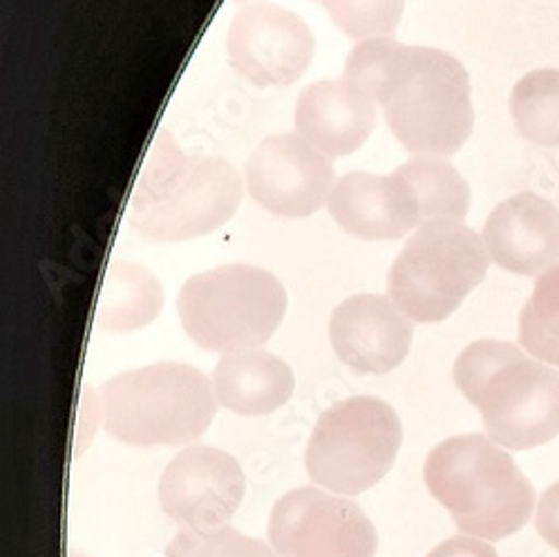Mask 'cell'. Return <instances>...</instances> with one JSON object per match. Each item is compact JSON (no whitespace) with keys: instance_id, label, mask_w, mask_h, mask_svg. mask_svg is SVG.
I'll list each match as a JSON object with an SVG mask.
<instances>
[{"instance_id":"8992f818","label":"cell","mask_w":559,"mask_h":557,"mask_svg":"<svg viewBox=\"0 0 559 557\" xmlns=\"http://www.w3.org/2000/svg\"><path fill=\"white\" fill-rule=\"evenodd\" d=\"M177 313L183 332L206 352L260 349L283 324L287 292L266 269L224 264L181 285Z\"/></svg>"},{"instance_id":"603a6c76","label":"cell","mask_w":559,"mask_h":557,"mask_svg":"<svg viewBox=\"0 0 559 557\" xmlns=\"http://www.w3.org/2000/svg\"><path fill=\"white\" fill-rule=\"evenodd\" d=\"M164 557H280L273 546L230 526L213 531H179Z\"/></svg>"},{"instance_id":"7a4b0ae2","label":"cell","mask_w":559,"mask_h":557,"mask_svg":"<svg viewBox=\"0 0 559 557\" xmlns=\"http://www.w3.org/2000/svg\"><path fill=\"white\" fill-rule=\"evenodd\" d=\"M242 195L245 181L228 162L186 155L162 130L136 177L130 222L155 242L198 240L236 215Z\"/></svg>"},{"instance_id":"30bf717a","label":"cell","mask_w":559,"mask_h":557,"mask_svg":"<svg viewBox=\"0 0 559 557\" xmlns=\"http://www.w3.org/2000/svg\"><path fill=\"white\" fill-rule=\"evenodd\" d=\"M226 52L233 70L253 85H292L311 66L316 38L296 12L275 3H251L233 19Z\"/></svg>"},{"instance_id":"277c9868","label":"cell","mask_w":559,"mask_h":557,"mask_svg":"<svg viewBox=\"0 0 559 557\" xmlns=\"http://www.w3.org/2000/svg\"><path fill=\"white\" fill-rule=\"evenodd\" d=\"M424 479L456 529L473 537L503 540L533 515V484L515 459L484 435L441 441L426 459Z\"/></svg>"},{"instance_id":"7c38bea8","label":"cell","mask_w":559,"mask_h":557,"mask_svg":"<svg viewBox=\"0 0 559 557\" xmlns=\"http://www.w3.org/2000/svg\"><path fill=\"white\" fill-rule=\"evenodd\" d=\"M247 490L240 463L228 452L195 446L181 450L159 479L164 513L191 531L226 526L238 513Z\"/></svg>"},{"instance_id":"5b68a950","label":"cell","mask_w":559,"mask_h":557,"mask_svg":"<svg viewBox=\"0 0 559 557\" xmlns=\"http://www.w3.org/2000/svg\"><path fill=\"white\" fill-rule=\"evenodd\" d=\"M104 428L130 446H181L215 419L217 399L204 371L186 363H153L121 371L99 392Z\"/></svg>"},{"instance_id":"8fae6325","label":"cell","mask_w":559,"mask_h":557,"mask_svg":"<svg viewBox=\"0 0 559 557\" xmlns=\"http://www.w3.org/2000/svg\"><path fill=\"white\" fill-rule=\"evenodd\" d=\"M245 175L251 198L269 213L289 220L309 217L328 204L338 181L332 157L298 132L266 137L251 153Z\"/></svg>"},{"instance_id":"cb8c5ba5","label":"cell","mask_w":559,"mask_h":557,"mask_svg":"<svg viewBox=\"0 0 559 557\" xmlns=\"http://www.w3.org/2000/svg\"><path fill=\"white\" fill-rule=\"evenodd\" d=\"M539 535L559 550V482L544 490L535 518Z\"/></svg>"},{"instance_id":"d4e9b609","label":"cell","mask_w":559,"mask_h":557,"mask_svg":"<svg viewBox=\"0 0 559 557\" xmlns=\"http://www.w3.org/2000/svg\"><path fill=\"white\" fill-rule=\"evenodd\" d=\"M428 557H499V553L481 540L475 537H450L437 548L430 550Z\"/></svg>"},{"instance_id":"4fadbf2b","label":"cell","mask_w":559,"mask_h":557,"mask_svg":"<svg viewBox=\"0 0 559 557\" xmlns=\"http://www.w3.org/2000/svg\"><path fill=\"white\" fill-rule=\"evenodd\" d=\"M412 320L385 294L343 300L330 320L336 356L360 375H388L412 347Z\"/></svg>"},{"instance_id":"9c48e42d","label":"cell","mask_w":559,"mask_h":557,"mask_svg":"<svg viewBox=\"0 0 559 557\" xmlns=\"http://www.w3.org/2000/svg\"><path fill=\"white\" fill-rule=\"evenodd\" d=\"M269 540L280 557H374L379 548V533L360 506L311 486L275 501Z\"/></svg>"},{"instance_id":"9a60e30c","label":"cell","mask_w":559,"mask_h":557,"mask_svg":"<svg viewBox=\"0 0 559 557\" xmlns=\"http://www.w3.org/2000/svg\"><path fill=\"white\" fill-rule=\"evenodd\" d=\"M490 260L518 275H539L559 262V211L535 193L492 209L481 234Z\"/></svg>"},{"instance_id":"ba28073f","label":"cell","mask_w":559,"mask_h":557,"mask_svg":"<svg viewBox=\"0 0 559 557\" xmlns=\"http://www.w3.org/2000/svg\"><path fill=\"white\" fill-rule=\"evenodd\" d=\"M403 426L394 407L377 396H352L320 414L307 443V473L336 495L374 488L394 466Z\"/></svg>"},{"instance_id":"5bb4252c","label":"cell","mask_w":559,"mask_h":557,"mask_svg":"<svg viewBox=\"0 0 559 557\" xmlns=\"http://www.w3.org/2000/svg\"><path fill=\"white\" fill-rule=\"evenodd\" d=\"M328 209L343 230L367 242L401 240L421 224L414 193L396 173L343 175L328 200Z\"/></svg>"},{"instance_id":"6da1fadb","label":"cell","mask_w":559,"mask_h":557,"mask_svg":"<svg viewBox=\"0 0 559 557\" xmlns=\"http://www.w3.org/2000/svg\"><path fill=\"white\" fill-rule=\"evenodd\" d=\"M343 76L383 108L390 130L414 155H456L473 134L471 76L443 50L392 36L360 40Z\"/></svg>"},{"instance_id":"e0dca14e","label":"cell","mask_w":559,"mask_h":557,"mask_svg":"<svg viewBox=\"0 0 559 557\" xmlns=\"http://www.w3.org/2000/svg\"><path fill=\"white\" fill-rule=\"evenodd\" d=\"M213 392L219 405L242 416H264L294 394L292 367L271 352L247 349L224 354L213 369Z\"/></svg>"},{"instance_id":"d6986e66","label":"cell","mask_w":559,"mask_h":557,"mask_svg":"<svg viewBox=\"0 0 559 557\" xmlns=\"http://www.w3.org/2000/svg\"><path fill=\"white\" fill-rule=\"evenodd\" d=\"M412 189L424 222L456 220L471 211V186L445 159L435 155H416L394 170Z\"/></svg>"},{"instance_id":"44dd1931","label":"cell","mask_w":559,"mask_h":557,"mask_svg":"<svg viewBox=\"0 0 559 557\" xmlns=\"http://www.w3.org/2000/svg\"><path fill=\"white\" fill-rule=\"evenodd\" d=\"M520 343L537 360L559 367V264L537 277L520 313Z\"/></svg>"},{"instance_id":"ac0fdd59","label":"cell","mask_w":559,"mask_h":557,"mask_svg":"<svg viewBox=\"0 0 559 557\" xmlns=\"http://www.w3.org/2000/svg\"><path fill=\"white\" fill-rule=\"evenodd\" d=\"M164 307V289L142 264L115 262L104 277L97 328L104 332H134L151 324Z\"/></svg>"},{"instance_id":"7402d4cb","label":"cell","mask_w":559,"mask_h":557,"mask_svg":"<svg viewBox=\"0 0 559 557\" xmlns=\"http://www.w3.org/2000/svg\"><path fill=\"white\" fill-rule=\"evenodd\" d=\"M352 38L392 36L401 23L405 0H313Z\"/></svg>"},{"instance_id":"ffe728a7","label":"cell","mask_w":559,"mask_h":557,"mask_svg":"<svg viewBox=\"0 0 559 557\" xmlns=\"http://www.w3.org/2000/svg\"><path fill=\"white\" fill-rule=\"evenodd\" d=\"M520 134L537 146H559V70L542 68L522 76L510 95Z\"/></svg>"},{"instance_id":"2e32d148","label":"cell","mask_w":559,"mask_h":557,"mask_svg":"<svg viewBox=\"0 0 559 557\" xmlns=\"http://www.w3.org/2000/svg\"><path fill=\"white\" fill-rule=\"evenodd\" d=\"M379 104L345 76L307 85L296 104V132L328 157L365 146L377 128Z\"/></svg>"},{"instance_id":"3957f363","label":"cell","mask_w":559,"mask_h":557,"mask_svg":"<svg viewBox=\"0 0 559 557\" xmlns=\"http://www.w3.org/2000/svg\"><path fill=\"white\" fill-rule=\"evenodd\" d=\"M454 383L481 410L488 437L501 448L531 450L559 435V371L518 345H468L454 363Z\"/></svg>"},{"instance_id":"52a82bcc","label":"cell","mask_w":559,"mask_h":557,"mask_svg":"<svg viewBox=\"0 0 559 557\" xmlns=\"http://www.w3.org/2000/svg\"><path fill=\"white\" fill-rule=\"evenodd\" d=\"M488 266V247L471 226L424 222L390 269L388 296L412 322H441L484 281Z\"/></svg>"}]
</instances>
